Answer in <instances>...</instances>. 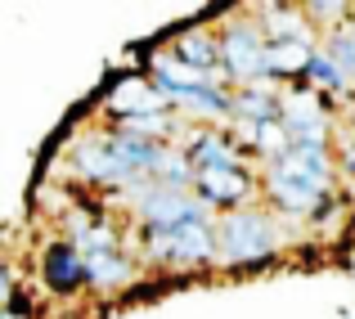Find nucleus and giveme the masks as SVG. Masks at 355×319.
Wrapping results in <instances>:
<instances>
[{"label": "nucleus", "instance_id": "nucleus-10", "mask_svg": "<svg viewBox=\"0 0 355 319\" xmlns=\"http://www.w3.org/2000/svg\"><path fill=\"white\" fill-rule=\"evenodd\" d=\"M108 108L121 117H139V112H166L171 108V99L157 95V86L148 77H121L113 86V95H108Z\"/></svg>", "mask_w": 355, "mask_h": 319}, {"label": "nucleus", "instance_id": "nucleus-3", "mask_svg": "<svg viewBox=\"0 0 355 319\" xmlns=\"http://www.w3.org/2000/svg\"><path fill=\"white\" fill-rule=\"evenodd\" d=\"M148 234V257L166 266H198L216 257V225L211 221H189L175 230H144Z\"/></svg>", "mask_w": 355, "mask_h": 319}, {"label": "nucleus", "instance_id": "nucleus-14", "mask_svg": "<svg viewBox=\"0 0 355 319\" xmlns=\"http://www.w3.org/2000/svg\"><path fill=\"white\" fill-rule=\"evenodd\" d=\"M86 275L95 288H126L135 279V266L121 252H99V257H86Z\"/></svg>", "mask_w": 355, "mask_h": 319}, {"label": "nucleus", "instance_id": "nucleus-13", "mask_svg": "<svg viewBox=\"0 0 355 319\" xmlns=\"http://www.w3.org/2000/svg\"><path fill=\"white\" fill-rule=\"evenodd\" d=\"M315 45L311 41H284V45H270L266 63H270V81H288V77H306V68H311L315 59Z\"/></svg>", "mask_w": 355, "mask_h": 319}, {"label": "nucleus", "instance_id": "nucleus-1", "mask_svg": "<svg viewBox=\"0 0 355 319\" xmlns=\"http://www.w3.org/2000/svg\"><path fill=\"white\" fill-rule=\"evenodd\" d=\"M270 41L261 36L257 23H225L220 27V72L230 77V86H270Z\"/></svg>", "mask_w": 355, "mask_h": 319}, {"label": "nucleus", "instance_id": "nucleus-2", "mask_svg": "<svg viewBox=\"0 0 355 319\" xmlns=\"http://www.w3.org/2000/svg\"><path fill=\"white\" fill-rule=\"evenodd\" d=\"M275 248H279V230L266 212L243 207V212H225L216 221V252L230 266H239V261H261Z\"/></svg>", "mask_w": 355, "mask_h": 319}, {"label": "nucleus", "instance_id": "nucleus-12", "mask_svg": "<svg viewBox=\"0 0 355 319\" xmlns=\"http://www.w3.org/2000/svg\"><path fill=\"white\" fill-rule=\"evenodd\" d=\"M175 59L189 63L198 72H216L220 68V32H207V27H184L175 36Z\"/></svg>", "mask_w": 355, "mask_h": 319}, {"label": "nucleus", "instance_id": "nucleus-11", "mask_svg": "<svg viewBox=\"0 0 355 319\" xmlns=\"http://www.w3.org/2000/svg\"><path fill=\"white\" fill-rule=\"evenodd\" d=\"M234 121H248V126H270V121H284V95H279L275 86L234 90Z\"/></svg>", "mask_w": 355, "mask_h": 319}, {"label": "nucleus", "instance_id": "nucleus-6", "mask_svg": "<svg viewBox=\"0 0 355 319\" xmlns=\"http://www.w3.org/2000/svg\"><path fill=\"white\" fill-rule=\"evenodd\" d=\"M261 36L270 45H284V41H311L315 45V23L306 18V5H257L252 9Z\"/></svg>", "mask_w": 355, "mask_h": 319}, {"label": "nucleus", "instance_id": "nucleus-19", "mask_svg": "<svg viewBox=\"0 0 355 319\" xmlns=\"http://www.w3.org/2000/svg\"><path fill=\"white\" fill-rule=\"evenodd\" d=\"M351 139H355V135H351Z\"/></svg>", "mask_w": 355, "mask_h": 319}, {"label": "nucleus", "instance_id": "nucleus-9", "mask_svg": "<svg viewBox=\"0 0 355 319\" xmlns=\"http://www.w3.org/2000/svg\"><path fill=\"white\" fill-rule=\"evenodd\" d=\"M193 193H198L207 207L243 212V202L252 198V175H248V171H198Z\"/></svg>", "mask_w": 355, "mask_h": 319}, {"label": "nucleus", "instance_id": "nucleus-17", "mask_svg": "<svg viewBox=\"0 0 355 319\" xmlns=\"http://www.w3.org/2000/svg\"><path fill=\"white\" fill-rule=\"evenodd\" d=\"M306 18H311L315 27H324V23H338V18H351V5H306ZM338 32V27H333Z\"/></svg>", "mask_w": 355, "mask_h": 319}, {"label": "nucleus", "instance_id": "nucleus-18", "mask_svg": "<svg viewBox=\"0 0 355 319\" xmlns=\"http://www.w3.org/2000/svg\"><path fill=\"white\" fill-rule=\"evenodd\" d=\"M338 166H342V171H347L351 180H355V139H351V135H347V144H342V157H338Z\"/></svg>", "mask_w": 355, "mask_h": 319}, {"label": "nucleus", "instance_id": "nucleus-16", "mask_svg": "<svg viewBox=\"0 0 355 319\" xmlns=\"http://www.w3.org/2000/svg\"><path fill=\"white\" fill-rule=\"evenodd\" d=\"M324 54H329V59L347 72V81H351L355 77V23L351 27H338V32L324 41Z\"/></svg>", "mask_w": 355, "mask_h": 319}, {"label": "nucleus", "instance_id": "nucleus-7", "mask_svg": "<svg viewBox=\"0 0 355 319\" xmlns=\"http://www.w3.org/2000/svg\"><path fill=\"white\" fill-rule=\"evenodd\" d=\"M261 189H266V198L275 202L279 212H288V216H315V212L324 207V198H329V193L311 189V184H302V180H288V175L275 171V166H266Z\"/></svg>", "mask_w": 355, "mask_h": 319}, {"label": "nucleus", "instance_id": "nucleus-4", "mask_svg": "<svg viewBox=\"0 0 355 319\" xmlns=\"http://www.w3.org/2000/svg\"><path fill=\"white\" fill-rule=\"evenodd\" d=\"M180 148L193 162V171H248L239 139L220 126H193L189 121V139H184Z\"/></svg>", "mask_w": 355, "mask_h": 319}, {"label": "nucleus", "instance_id": "nucleus-15", "mask_svg": "<svg viewBox=\"0 0 355 319\" xmlns=\"http://www.w3.org/2000/svg\"><path fill=\"white\" fill-rule=\"evenodd\" d=\"M306 77H311L315 81V90H320V95H324V90H329V95H338V90H347V72H342L338 68V63H333L329 59V54H315V59H311V68H306Z\"/></svg>", "mask_w": 355, "mask_h": 319}, {"label": "nucleus", "instance_id": "nucleus-8", "mask_svg": "<svg viewBox=\"0 0 355 319\" xmlns=\"http://www.w3.org/2000/svg\"><path fill=\"white\" fill-rule=\"evenodd\" d=\"M41 275H45V288H54V293H72V288L90 284L86 257H81L77 243H50L41 257Z\"/></svg>", "mask_w": 355, "mask_h": 319}, {"label": "nucleus", "instance_id": "nucleus-5", "mask_svg": "<svg viewBox=\"0 0 355 319\" xmlns=\"http://www.w3.org/2000/svg\"><path fill=\"white\" fill-rule=\"evenodd\" d=\"M333 166H338V157H333L329 148H320V144H293V148H288V153L275 162V171H284L288 180L311 184V189H320V193H329Z\"/></svg>", "mask_w": 355, "mask_h": 319}]
</instances>
